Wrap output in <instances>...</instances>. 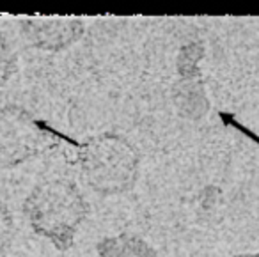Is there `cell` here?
I'll return each instance as SVG.
<instances>
[{"mask_svg": "<svg viewBox=\"0 0 259 257\" xmlns=\"http://www.w3.org/2000/svg\"><path fill=\"white\" fill-rule=\"evenodd\" d=\"M23 213L36 234L54 243L55 248L69 250L89 215V204L75 183L55 178L30 190L23 200Z\"/></svg>", "mask_w": 259, "mask_h": 257, "instance_id": "cell-1", "label": "cell"}, {"mask_svg": "<svg viewBox=\"0 0 259 257\" xmlns=\"http://www.w3.org/2000/svg\"><path fill=\"white\" fill-rule=\"evenodd\" d=\"M78 163L85 183L100 195H121L137 185L141 154L117 133H100L78 147Z\"/></svg>", "mask_w": 259, "mask_h": 257, "instance_id": "cell-2", "label": "cell"}, {"mask_svg": "<svg viewBox=\"0 0 259 257\" xmlns=\"http://www.w3.org/2000/svg\"><path fill=\"white\" fill-rule=\"evenodd\" d=\"M48 137L39 121L18 105L0 107V167L13 168L36 158Z\"/></svg>", "mask_w": 259, "mask_h": 257, "instance_id": "cell-3", "label": "cell"}, {"mask_svg": "<svg viewBox=\"0 0 259 257\" xmlns=\"http://www.w3.org/2000/svg\"><path fill=\"white\" fill-rule=\"evenodd\" d=\"M20 30L32 48L61 52L82 37L83 23L78 18H23Z\"/></svg>", "mask_w": 259, "mask_h": 257, "instance_id": "cell-4", "label": "cell"}, {"mask_svg": "<svg viewBox=\"0 0 259 257\" xmlns=\"http://www.w3.org/2000/svg\"><path fill=\"white\" fill-rule=\"evenodd\" d=\"M16 52L13 50L9 39L0 32V87L6 85L16 71Z\"/></svg>", "mask_w": 259, "mask_h": 257, "instance_id": "cell-5", "label": "cell"}, {"mask_svg": "<svg viewBox=\"0 0 259 257\" xmlns=\"http://www.w3.org/2000/svg\"><path fill=\"white\" fill-rule=\"evenodd\" d=\"M15 218L9 207L0 202V257H4L15 239Z\"/></svg>", "mask_w": 259, "mask_h": 257, "instance_id": "cell-6", "label": "cell"}, {"mask_svg": "<svg viewBox=\"0 0 259 257\" xmlns=\"http://www.w3.org/2000/svg\"><path fill=\"white\" fill-rule=\"evenodd\" d=\"M234 257H259V252H255V253H238V255H234Z\"/></svg>", "mask_w": 259, "mask_h": 257, "instance_id": "cell-7", "label": "cell"}]
</instances>
